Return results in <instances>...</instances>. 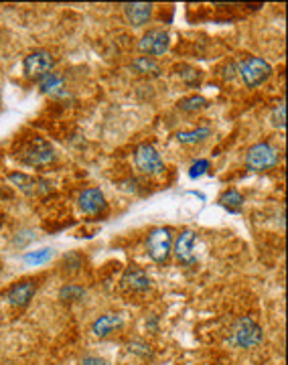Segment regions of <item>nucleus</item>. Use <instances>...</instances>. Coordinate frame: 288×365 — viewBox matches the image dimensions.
<instances>
[{"mask_svg": "<svg viewBox=\"0 0 288 365\" xmlns=\"http://www.w3.org/2000/svg\"><path fill=\"white\" fill-rule=\"evenodd\" d=\"M16 159L33 169H41L47 166L55 161V149L51 147V142H47L45 138L33 136L26 142H23L19 150H16Z\"/></svg>", "mask_w": 288, "mask_h": 365, "instance_id": "1", "label": "nucleus"}, {"mask_svg": "<svg viewBox=\"0 0 288 365\" xmlns=\"http://www.w3.org/2000/svg\"><path fill=\"white\" fill-rule=\"evenodd\" d=\"M278 162H280V152L270 142H258L250 147L246 154V166L254 173H264L268 169H274Z\"/></svg>", "mask_w": 288, "mask_h": 365, "instance_id": "2", "label": "nucleus"}, {"mask_svg": "<svg viewBox=\"0 0 288 365\" xmlns=\"http://www.w3.org/2000/svg\"><path fill=\"white\" fill-rule=\"evenodd\" d=\"M264 331L260 324L256 323L252 317H242L232 331V343L242 347V349H252L262 343Z\"/></svg>", "mask_w": 288, "mask_h": 365, "instance_id": "3", "label": "nucleus"}, {"mask_svg": "<svg viewBox=\"0 0 288 365\" xmlns=\"http://www.w3.org/2000/svg\"><path fill=\"white\" fill-rule=\"evenodd\" d=\"M240 75L248 88H258L272 78V65L262 57H248L240 63Z\"/></svg>", "mask_w": 288, "mask_h": 365, "instance_id": "4", "label": "nucleus"}, {"mask_svg": "<svg viewBox=\"0 0 288 365\" xmlns=\"http://www.w3.org/2000/svg\"><path fill=\"white\" fill-rule=\"evenodd\" d=\"M35 295H37V282L33 278H26V280H19L11 288H6L0 300H4V305L14 311H23L31 305Z\"/></svg>", "mask_w": 288, "mask_h": 365, "instance_id": "5", "label": "nucleus"}, {"mask_svg": "<svg viewBox=\"0 0 288 365\" xmlns=\"http://www.w3.org/2000/svg\"><path fill=\"white\" fill-rule=\"evenodd\" d=\"M146 250L158 264L167 262L173 252V231L169 228H155L146 238Z\"/></svg>", "mask_w": 288, "mask_h": 365, "instance_id": "6", "label": "nucleus"}, {"mask_svg": "<svg viewBox=\"0 0 288 365\" xmlns=\"http://www.w3.org/2000/svg\"><path fill=\"white\" fill-rule=\"evenodd\" d=\"M134 164L144 175H160L165 171V162L160 159L158 150L153 144H138L134 150Z\"/></svg>", "mask_w": 288, "mask_h": 365, "instance_id": "7", "label": "nucleus"}, {"mask_svg": "<svg viewBox=\"0 0 288 365\" xmlns=\"http://www.w3.org/2000/svg\"><path fill=\"white\" fill-rule=\"evenodd\" d=\"M53 68H55V59L45 49H37V51L29 53L25 57V61H23L25 75L26 78H35V80H41L43 75L51 73Z\"/></svg>", "mask_w": 288, "mask_h": 365, "instance_id": "8", "label": "nucleus"}, {"mask_svg": "<svg viewBox=\"0 0 288 365\" xmlns=\"http://www.w3.org/2000/svg\"><path fill=\"white\" fill-rule=\"evenodd\" d=\"M169 33L165 28H150L148 33L143 35L138 49H140V53L148 55V57H160L169 51Z\"/></svg>", "mask_w": 288, "mask_h": 365, "instance_id": "9", "label": "nucleus"}, {"mask_svg": "<svg viewBox=\"0 0 288 365\" xmlns=\"http://www.w3.org/2000/svg\"><path fill=\"white\" fill-rule=\"evenodd\" d=\"M9 179H11V183L16 189H21L25 195H31V197H41V195L51 193V183L41 179V176L25 175V173H11Z\"/></svg>", "mask_w": 288, "mask_h": 365, "instance_id": "10", "label": "nucleus"}, {"mask_svg": "<svg viewBox=\"0 0 288 365\" xmlns=\"http://www.w3.org/2000/svg\"><path fill=\"white\" fill-rule=\"evenodd\" d=\"M195 240L197 236L191 230H183L177 240H175V245H173V252H175V258L183 264H191L195 262Z\"/></svg>", "mask_w": 288, "mask_h": 365, "instance_id": "11", "label": "nucleus"}, {"mask_svg": "<svg viewBox=\"0 0 288 365\" xmlns=\"http://www.w3.org/2000/svg\"><path fill=\"white\" fill-rule=\"evenodd\" d=\"M79 209H81V213H86V216H98V213H102L106 209V197L104 193L100 189H86L81 195H79L78 199Z\"/></svg>", "mask_w": 288, "mask_h": 365, "instance_id": "12", "label": "nucleus"}, {"mask_svg": "<svg viewBox=\"0 0 288 365\" xmlns=\"http://www.w3.org/2000/svg\"><path fill=\"white\" fill-rule=\"evenodd\" d=\"M153 9L155 6L146 2H128L124 4V14L132 27H144L153 18Z\"/></svg>", "mask_w": 288, "mask_h": 365, "instance_id": "13", "label": "nucleus"}, {"mask_svg": "<svg viewBox=\"0 0 288 365\" xmlns=\"http://www.w3.org/2000/svg\"><path fill=\"white\" fill-rule=\"evenodd\" d=\"M122 286L132 292H146L150 288V278L140 268H128L122 276Z\"/></svg>", "mask_w": 288, "mask_h": 365, "instance_id": "14", "label": "nucleus"}, {"mask_svg": "<svg viewBox=\"0 0 288 365\" xmlns=\"http://www.w3.org/2000/svg\"><path fill=\"white\" fill-rule=\"evenodd\" d=\"M122 317L120 314H102V317H98L92 324V333L96 337L104 339L108 335H112V333H116L118 329H122Z\"/></svg>", "mask_w": 288, "mask_h": 365, "instance_id": "15", "label": "nucleus"}, {"mask_svg": "<svg viewBox=\"0 0 288 365\" xmlns=\"http://www.w3.org/2000/svg\"><path fill=\"white\" fill-rule=\"evenodd\" d=\"M63 83H66V80L59 75V73H55V71H51V73H47V75H43L39 80V88L43 94H59L61 90H63Z\"/></svg>", "mask_w": 288, "mask_h": 365, "instance_id": "16", "label": "nucleus"}, {"mask_svg": "<svg viewBox=\"0 0 288 365\" xmlns=\"http://www.w3.org/2000/svg\"><path fill=\"white\" fill-rule=\"evenodd\" d=\"M132 69L138 73V75H158L160 73V65L153 57H138L132 61Z\"/></svg>", "mask_w": 288, "mask_h": 365, "instance_id": "17", "label": "nucleus"}, {"mask_svg": "<svg viewBox=\"0 0 288 365\" xmlns=\"http://www.w3.org/2000/svg\"><path fill=\"white\" fill-rule=\"evenodd\" d=\"M220 205L225 207L227 211H232V213H236L237 209L244 205V195L236 189H227L223 191L222 197H220Z\"/></svg>", "mask_w": 288, "mask_h": 365, "instance_id": "18", "label": "nucleus"}, {"mask_svg": "<svg viewBox=\"0 0 288 365\" xmlns=\"http://www.w3.org/2000/svg\"><path fill=\"white\" fill-rule=\"evenodd\" d=\"M211 130L210 128H197V130H183L177 134V140L181 144H197V142H203L205 138H210Z\"/></svg>", "mask_w": 288, "mask_h": 365, "instance_id": "19", "label": "nucleus"}, {"mask_svg": "<svg viewBox=\"0 0 288 365\" xmlns=\"http://www.w3.org/2000/svg\"><path fill=\"white\" fill-rule=\"evenodd\" d=\"M86 297V288L78 286V284H66L61 290H59V298L63 302H78L81 298Z\"/></svg>", "mask_w": 288, "mask_h": 365, "instance_id": "20", "label": "nucleus"}, {"mask_svg": "<svg viewBox=\"0 0 288 365\" xmlns=\"http://www.w3.org/2000/svg\"><path fill=\"white\" fill-rule=\"evenodd\" d=\"M177 106H179V110H183V112H197V110H203L207 106V100L203 95L193 94L183 97Z\"/></svg>", "mask_w": 288, "mask_h": 365, "instance_id": "21", "label": "nucleus"}, {"mask_svg": "<svg viewBox=\"0 0 288 365\" xmlns=\"http://www.w3.org/2000/svg\"><path fill=\"white\" fill-rule=\"evenodd\" d=\"M53 258L51 248H41L37 252H26L25 262L29 266H41V264H47Z\"/></svg>", "mask_w": 288, "mask_h": 365, "instance_id": "22", "label": "nucleus"}, {"mask_svg": "<svg viewBox=\"0 0 288 365\" xmlns=\"http://www.w3.org/2000/svg\"><path fill=\"white\" fill-rule=\"evenodd\" d=\"M284 112H287V108H284V102H280V104L274 108V112H272V124H274L276 128H284V122H287V118H284Z\"/></svg>", "mask_w": 288, "mask_h": 365, "instance_id": "23", "label": "nucleus"}, {"mask_svg": "<svg viewBox=\"0 0 288 365\" xmlns=\"http://www.w3.org/2000/svg\"><path fill=\"white\" fill-rule=\"evenodd\" d=\"M205 171H210V161H197L191 164V169H189V176L191 179H197V176H201Z\"/></svg>", "mask_w": 288, "mask_h": 365, "instance_id": "24", "label": "nucleus"}, {"mask_svg": "<svg viewBox=\"0 0 288 365\" xmlns=\"http://www.w3.org/2000/svg\"><path fill=\"white\" fill-rule=\"evenodd\" d=\"M79 365H110L106 359H100V357H83L81 361H79Z\"/></svg>", "mask_w": 288, "mask_h": 365, "instance_id": "25", "label": "nucleus"}]
</instances>
